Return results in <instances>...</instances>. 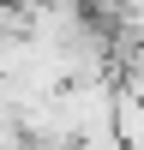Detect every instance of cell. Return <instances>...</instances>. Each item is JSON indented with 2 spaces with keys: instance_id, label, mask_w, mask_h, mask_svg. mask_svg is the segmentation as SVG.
Here are the masks:
<instances>
[{
  "instance_id": "obj_1",
  "label": "cell",
  "mask_w": 144,
  "mask_h": 150,
  "mask_svg": "<svg viewBox=\"0 0 144 150\" xmlns=\"http://www.w3.org/2000/svg\"><path fill=\"white\" fill-rule=\"evenodd\" d=\"M108 138L126 150H144V108H138V90H126V84L108 90Z\"/></svg>"
}]
</instances>
